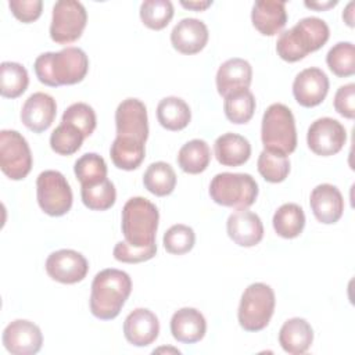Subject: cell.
<instances>
[{
	"instance_id": "obj_36",
	"label": "cell",
	"mask_w": 355,
	"mask_h": 355,
	"mask_svg": "<svg viewBox=\"0 0 355 355\" xmlns=\"http://www.w3.org/2000/svg\"><path fill=\"white\" fill-rule=\"evenodd\" d=\"M329 69L340 78L355 73V47L351 42L336 43L326 55Z\"/></svg>"
},
{
	"instance_id": "obj_28",
	"label": "cell",
	"mask_w": 355,
	"mask_h": 355,
	"mask_svg": "<svg viewBox=\"0 0 355 355\" xmlns=\"http://www.w3.org/2000/svg\"><path fill=\"white\" fill-rule=\"evenodd\" d=\"M211 161V150L205 140L193 139L183 144L178 153V164L180 169L190 175L204 172Z\"/></svg>"
},
{
	"instance_id": "obj_10",
	"label": "cell",
	"mask_w": 355,
	"mask_h": 355,
	"mask_svg": "<svg viewBox=\"0 0 355 355\" xmlns=\"http://www.w3.org/2000/svg\"><path fill=\"white\" fill-rule=\"evenodd\" d=\"M32 153L26 139L17 130L0 132V168L11 180H22L32 169Z\"/></svg>"
},
{
	"instance_id": "obj_37",
	"label": "cell",
	"mask_w": 355,
	"mask_h": 355,
	"mask_svg": "<svg viewBox=\"0 0 355 355\" xmlns=\"http://www.w3.org/2000/svg\"><path fill=\"white\" fill-rule=\"evenodd\" d=\"M83 133L71 123L61 122L50 136V147L60 155L75 154L83 143Z\"/></svg>"
},
{
	"instance_id": "obj_24",
	"label": "cell",
	"mask_w": 355,
	"mask_h": 355,
	"mask_svg": "<svg viewBox=\"0 0 355 355\" xmlns=\"http://www.w3.org/2000/svg\"><path fill=\"white\" fill-rule=\"evenodd\" d=\"M313 341V330L302 318H291L283 323L279 331V344L291 355L305 354Z\"/></svg>"
},
{
	"instance_id": "obj_7",
	"label": "cell",
	"mask_w": 355,
	"mask_h": 355,
	"mask_svg": "<svg viewBox=\"0 0 355 355\" xmlns=\"http://www.w3.org/2000/svg\"><path fill=\"white\" fill-rule=\"evenodd\" d=\"M275 291L265 283L250 284L240 300L237 319L245 331L263 330L275 312Z\"/></svg>"
},
{
	"instance_id": "obj_30",
	"label": "cell",
	"mask_w": 355,
	"mask_h": 355,
	"mask_svg": "<svg viewBox=\"0 0 355 355\" xmlns=\"http://www.w3.org/2000/svg\"><path fill=\"white\" fill-rule=\"evenodd\" d=\"M143 184L154 196H169L176 186V173L169 164L157 161L147 166L143 175Z\"/></svg>"
},
{
	"instance_id": "obj_9",
	"label": "cell",
	"mask_w": 355,
	"mask_h": 355,
	"mask_svg": "<svg viewBox=\"0 0 355 355\" xmlns=\"http://www.w3.org/2000/svg\"><path fill=\"white\" fill-rule=\"evenodd\" d=\"M87 22L85 6L76 0H58L53 6L50 37L58 44H69L78 40Z\"/></svg>"
},
{
	"instance_id": "obj_27",
	"label": "cell",
	"mask_w": 355,
	"mask_h": 355,
	"mask_svg": "<svg viewBox=\"0 0 355 355\" xmlns=\"http://www.w3.org/2000/svg\"><path fill=\"white\" fill-rule=\"evenodd\" d=\"M157 119L162 128L176 132L184 129L189 125L191 119V111L183 98L169 96L158 103Z\"/></svg>"
},
{
	"instance_id": "obj_47",
	"label": "cell",
	"mask_w": 355,
	"mask_h": 355,
	"mask_svg": "<svg viewBox=\"0 0 355 355\" xmlns=\"http://www.w3.org/2000/svg\"><path fill=\"white\" fill-rule=\"evenodd\" d=\"M162 351H166V352H175V354H180L179 349H175V348H158V349H154V354L155 352H162Z\"/></svg>"
},
{
	"instance_id": "obj_4",
	"label": "cell",
	"mask_w": 355,
	"mask_h": 355,
	"mask_svg": "<svg viewBox=\"0 0 355 355\" xmlns=\"http://www.w3.org/2000/svg\"><path fill=\"white\" fill-rule=\"evenodd\" d=\"M158 222V208L144 197H132L122 208V233L125 241L133 247L155 244Z\"/></svg>"
},
{
	"instance_id": "obj_5",
	"label": "cell",
	"mask_w": 355,
	"mask_h": 355,
	"mask_svg": "<svg viewBox=\"0 0 355 355\" xmlns=\"http://www.w3.org/2000/svg\"><path fill=\"white\" fill-rule=\"evenodd\" d=\"M261 140L265 150L291 154L297 147L295 119L291 110L282 104H270L262 116Z\"/></svg>"
},
{
	"instance_id": "obj_26",
	"label": "cell",
	"mask_w": 355,
	"mask_h": 355,
	"mask_svg": "<svg viewBox=\"0 0 355 355\" xmlns=\"http://www.w3.org/2000/svg\"><path fill=\"white\" fill-rule=\"evenodd\" d=\"M144 143L133 137L116 136L111 144L110 155L114 165L123 171H133L144 159Z\"/></svg>"
},
{
	"instance_id": "obj_8",
	"label": "cell",
	"mask_w": 355,
	"mask_h": 355,
	"mask_svg": "<svg viewBox=\"0 0 355 355\" xmlns=\"http://www.w3.org/2000/svg\"><path fill=\"white\" fill-rule=\"evenodd\" d=\"M36 197L42 211L50 216H62L72 207V190L58 171H43L36 179Z\"/></svg>"
},
{
	"instance_id": "obj_41",
	"label": "cell",
	"mask_w": 355,
	"mask_h": 355,
	"mask_svg": "<svg viewBox=\"0 0 355 355\" xmlns=\"http://www.w3.org/2000/svg\"><path fill=\"white\" fill-rule=\"evenodd\" d=\"M112 254H114V258L119 262L139 263V262H144L154 258V255L157 254V244H153L148 247H133L123 240L115 244Z\"/></svg>"
},
{
	"instance_id": "obj_20",
	"label": "cell",
	"mask_w": 355,
	"mask_h": 355,
	"mask_svg": "<svg viewBox=\"0 0 355 355\" xmlns=\"http://www.w3.org/2000/svg\"><path fill=\"white\" fill-rule=\"evenodd\" d=\"M309 205L315 218L324 225L336 223L344 212L343 194L336 186L330 183L318 184L312 190Z\"/></svg>"
},
{
	"instance_id": "obj_39",
	"label": "cell",
	"mask_w": 355,
	"mask_h": 355,
	"mask_svg": "<svg viewBox=\"0 0 355 355\" xmlns=\"http://www.w3.org/2000/svg\"><path fill=\"white\" fill-rule=\"evenodd\" d=\"M162 243H164L165 250L169 254L183 255L194 247L196 233L190 226L178 223V225L171 226L165 232V234L162 237Z\"/></svg>"
},
{
	"instance_id": "obj_35",
	"label": "cell",
	"mask_w": 355,
	"mask_h": 355,
	"mask_svg": "<svg viewBox=\"0 0 355 355\" xmlns=\"http://www.w3.org/2000/svg\"><path fill=\"white\" fill-rule=\"evenodd\" d=\"M73 172L80 186H92L107 179V164L96 153H86L73 165Z\"/></svg>"
},
{
	"instance_id": "obj_13",
	"label": "cell",
	"mask_w": 355,
	"mask_h": 355,
	"mask_svg": "<svg viewBox=\"0 0 355 355\" xmlns=\"http://www.w3.org/2000/svg\"><path fill=\"white\" fill-rule=\"evenodd\" d=\"M43 344V334L37 324L26 319H15L3 331V345L12 355L37 354Z\"/></svg>"
},
{
	"instance_id": "obj_3",
	"label": "cell",
	"mask_w": 355,
	"mask_h": 355,
	"mask_svg": "<svg viewBox=\"0 0 355 355\" xmlns=\"http://www.w3.org/2000/svg\"><path fill=\"white\" fill-rule=\"evenodd\" d=\"M330 29L327 24L318 17H305L293 28L280 33L276 42L277 55L287 61L295 62L309 53L319 50L329 40Z\"/></svg>"
},
{
	"instance_id": "obj_16",
	"label": "cell",
	"mask_w": 355,
	"mask_h": 355,
	"mask_svg": "<svg viewBox=\"0 0 355 355\" xmlns=\"http://www.w3.org/2000/svg\"><path fill=\"white\" fill-rule=\"evenodd\" d=\"M55 114V100L47 93L36 92L25 100L21 110V121L33 133H42L51 126Z\"/></svg>"
},
{
	"instance_id": "obj_38",
	"label": "cell",
	"mask_w": 355,
	"mask_h": 355,
	"mask_svg": "<svg viewBox=\"0 0 355 355\" xmlns=\"http://www.w3.org/2000/svg\"><path fill=\"white\" fill-rule=\"evenodd\" d=\"M173 4L169 0H146L140 4L141 22L154 31L164 29L173 17Z\"/></svg>"
},
{
	"instance_id": "obj_17",
	"label": "cell",
	"mask_w": 355,
	"mask_h": 355,
	"mask_svg": "<svg viewBox=\"0 0 355 355\" xmlns=\"http://www.w3.org/2000/svg\"><path fill=\"white\" fill-rule=\"evenodd\" d=\"M226 230L229 237L240 247H254L263 237L261 218L247 208L237 209L229 215Z\"/></svg>"
},
{
	"instance_id": "obj_14",
	"label": "cell",
	"mask_w": 355,
	"mask_h": 355,
	"mask_svg": "<svg viewBox=\"0 0 355 355\" xmlns=\"http://www.w3.org/2000/svg\"><path fill=\"white\" fill-rule=\"evenodd\" d=\"M116 136L133 137L146 143L148 137V118L144 103L139 98H126L115 111Z\"/></svg>"
},
{
	"instance_id": "obj_2",
	"label": "cell",
	"mask_w": 355,
	"mask_h": 355,
	"mask_svg": "<svg viewBox=\"0 0 355 355\" xmlns=\"http://www.w3.org/2000/svg\"><path fill=\"white\" fill-rule=\"evenodd\" d=\"M132 291L130 276L119 269L107 268L100 270L90 291V312L101 320L115 319Z\"/></svg>"
},
{
	"instance_id": "obj_45",
	"label": "cell",
	"mask_w": 355,
	"mask_h": 355,
	"mask_svg": "<svg viewBox=\"0 0 355 355\" xmlns=\"http://www.w3.org/2000/svg\"><path fill=\"white\" fill-rule=\"evenodd\" d=\"M304 4L308 8H313V10L320 11V10H327L330 7H334L337 4V0H326V1H308L306 0Z\"/></svg>"
},
{
	"instance_id": "obj_33",
	"label": "cell",
	"mask_w": 355,
	"mask_h": 355,
	"mask_svg": "<svg viewBox=\"0 0 355 355\" xmlns=\"http://www.w3.org/2000/svg\"><path fill=\"white\" fill-rule=\"evenodd\" d=\"M257 168L266 182L280 183L290 173V159L286 154L263 148L258 157Z\"/></svg>"
},
{
	"instance_id": "obj_40",
	"label": "cell",
	"mask_w": 355,
	"mask_h": 355,
	"mask_svg": "<svg viewBox=\"0 0 355 355\" xmlns=\"http://www.w3.org/2000/svg\"><path fill=\"white\" fill-rule=\"evenodd\" d=\"M61 122L73 125L83 133V136L86 139L94 132L97 119H96L94 110L89 104L73 103L64 111Z\"/></svg>"
},
{
	"instance_id": "obj_32",
	"label": "cell",
	"mask_w": 355,
	"mask_h": 355,
	"mask_svg": "<svg viewBox=\"0 0 355 355\" xmlns=\"http://www.w3.org/2000/svg\"><path fill=\"white\" fill-rule=\"evenodd\" d=\"M223 103V110L226 118L233 123H247L255 111V97L248 89H241L229 93Z\"/></svg>"
},
{
	"instance_id": "obj_22",
	"label": "cell",
	"mask_w": 355,
	"mask_h": 355,
	"mask_svg": "<svg viewBox=\"0 0 355 355\" xmlns=\"http://www.w3.org/2000/svg\"><path fill=\"white\" fill-rule=\"evenodd\" d=\"M207 320L196 308H180L171 318V333L179 343L194 344L204 338Z\"/></svg>"
},
{
	"instance_id": "obj_18",
	"label": "cell",
	"mask_w": 355,
	"mask_h": 355,
	"mask_svg": "<svg viewBox=\"0 0 355 355\" xmlns=\"http://www.w3.org/2000/svg\"><path fill=\"white\" fill-rule=\"evenodd\" d=\"M159 333V322L154 312L147 308L133 309L123 322L125 338L135 347L153 344Z\"/></svg>"
},
{
	"instance_id": "obj_15",
	"label": "cell",
	"mask_w": 355,
	"mask_h": 355,
	"mask_svg": "<svg viewBox=\"0 0 355 355\" xmlns=\"http://www.w3.org/2000/svg\"><path fill=\"white\" fill-rule=\"evenodd\" d=\"M329 78L318 67L302 69L293 82L295 101L306 108L319 105L329 93Z\"/></svg>"
},
{
	"instance_id": "obj_43",
	"label": "cell",
	"mask_w": 355,
	"mask_h": 355,
	"mask_svg": "<svg viewBox=\"0 0 355 355\" xmlns=\"http://www.w3.org/2000/svg\"><path fill=\"white\" fill-rule=\"evenodd\" d=\"M8 7L14 17L24 24L36 21L43 8L42 0H10Z\"/></svg>"
},
{
	"instance_id": "obj_42",
	"label": "cell",
	"mask_w": 355,
	"mask_h": 355,
	"mask_svg": "<svg viewBox=\"0 0 355 355\" xmlns=\"http://www.w3.org/2000/svg\"><path fill=\"white\" fill-rule=\"evenodd\" d=\"M334 110L344 118H355V83L340 86L334 94Z\"/></svg>"
},
{
	"instance_id": "obj_19",
	"label": "cell",
	"mask_w": 355,
	"mask_h": 355,
	"mask_svg": "<svg viewBox=\"0 0 355 355\" xmlns=\"http://www.w3.org/2000/svg\"><path fill=\"white\" fill-rule=\"evenodd\" d=\"M209 33L207 25L197 18L180 19L171 32V43L175 50L182 54L200 53L207 42Z\"/></svg>"
},
{
	"instance_id": "obj_44",
	"label": "cell",
	"mask_w": 355,
	"mask_h": 355,
	"mask_svg": "<svg viewBox=\"0 0 355 355\" xmlns=\"http://www.w3.org/2000/svg\"><path fill=\"white\" fill-rule=\"evenodd\" d=\"M180 4L184 7V8H189V10H194V11H202L205 8H208L211 4H212V0H193V1H184L182 0Z\"/></svg>"
},
{
	"instance_id": "obj_6",
	"label": "cell",
	"mask_w": 355,
	"mask_h": 355,
	"mask_svg": "<svg viewBox=\"0 0 355 355\" xmlns=\"http://www.w3.org/2000/svg\"><path fill=\"white\" fill-rule=\"evenodd\" d=\"M209 196L219 205L245 209L258 197V183L250 173L222 172L212 178Z\"/></svg>"
},
{
	"instance_id": "obj_29",
	"label": "cell",
	"mask_w": 355,
	"mask_h": 355,
	"mask_svg": "<svg viewBox=\"0 0 355 355\" xmlns=\"http://www.w3.org/2000/svg\"><path fill=\"white\" fill-rule=\"evenodd\" d=\"M272 223L277 236L283 239L298 237L305 226L304 209L295 202H286L277 208Z\"/></svg>"
},
{
	"instance_id": "obj_23",
	"label": "cell",
	"mask_w": 355,
	"mask_h": 355,
	"mask_svg": "<svg viewBox=\"0 0 355 355\" xmlns=\"http://www.w3.org/2000/svg\"><path fill=\"white\" fill-rule=\"evenodd\" d=\"M251 21L255 29L265 35L279 33L287 22L286 3L277 0H258L252 6Z\"/></svg>"
},
{
	"instance_id": "obj_12",
	"label": "cell",
	"mask_w": 355,
	"mask_h": 355,
	"mask_svg": "<svg viewBox=\"0 0 355 355\" xmlns=\"http://www.w3.org/2000/svg\"><path fill=\"white\" fill-rule=\"evenodd\" d=\"M47 275L62 284L82 282L89 272L87 259L78 251L62 248L51 252L46 259Z\"/></svg>"
},
{
	"instance_id": "obj_46",
	"label": "cell",
	"mask_w": 355,
	"mask_h": 355,
	"mask_svg": "<svg viewBox=\"0 0 355 355\" xmlns=\"http://www.w3.org/2000/svg\"><path fill=\"white\" fill-rule=\"evenodd\" d=\"M354 1H349L348 4H347V7H345V10H344V12H343V19L345 21V24L348 25V26H354Z\"/></svg>"
},
{
	"instance_id": "obj_25",
	"label": "cell",
	"mask_w": 355,
	"mask_h": 355,
	"mask_svg": "<svg viewBox=\"0 0 355 355\" xmlns=\"http://www.w3.org/2000/svg\"><path fill=\"white\" fill-rule=\"evenodd\" d=\"M214 154L219 164L225 166H240L251 155L250 141L237 133H223L214 143Z\"/></svg>"
},
{
	"instance_id": "obj_31",
	"label": "cell",
	"mask_w": 355,
	"mask_h": 355,
	"mask_svg": "<svg viewBox=\"0 0 355 355\" xmlns=\"http://www.w3.org/2000/svg\"><path fill=\"white\" fill-rule=\"evenodd\" d=\"M29 85L28 71L24 65L14 61L0 64V93L6 98L19 97Z\"/></svg>"
},
{
	"instance_id": "obj_11",
	"label": "cell",
	"mask_w": 355,
	"mask_h": 355,
	"mask_svg": "<svg viewBox=\"0 0 355 355\" xmlns=\"http://www.w3.org/2000/svg\"><path fill=\"white\" fill-rule=\"evenodd\" d=\"M347 141V132L341 122L323 116L311 123L306 133V143L312 153L322 157L337 154Z\"/></svg>"
},
{
	"instance_id": "obj_21",
	"label": "cell",
	"mask_w": 355,
	"mask_h": 355,
	"mask_svg": "<svg viewBox=\"0 0 355 355\" xmlns=\"http://www.w3.org/2000/svg\"><path fill=\"white\" fill-rule=\"evenodd\" d=\"M252 80V67L244 58H229L226 60L216 72V89L222 97L229 93L248 89Z\"/></svg>"
},
{
	"instance_id": "obj_34",
	"label": "cell",
	"mask_w": 355,
	"mask_h": 355,
	"mask_svg": "<svg viewBox=\"0 0 355 355\" xmlns=\"http://www.w3.org/2000/svg\"><path fill=\"white\" fill-rule=\"evenodd\" d=\"M80 197L85 207L92 211L110 209L116 200V190L110 179L92 186H80Z\"/></svg>"
},
{
	"instance_id": "obj_1",
	"label": "cell",
	"mask_w": 355,
	"mask_h": 355,
	"mask_svg": "<svg viewBox=\"0 0 355 355\" xmlns=\"http://www.w3.org/2000/svg\"><path fill=\"white\" fill-rule=\"evenodd\" d=\"M36 78L47 86L75 85L85 79L89 71V58L79 47H65L57 53L40 54L33 64Z\"/></svg>"
}]
</instances>
